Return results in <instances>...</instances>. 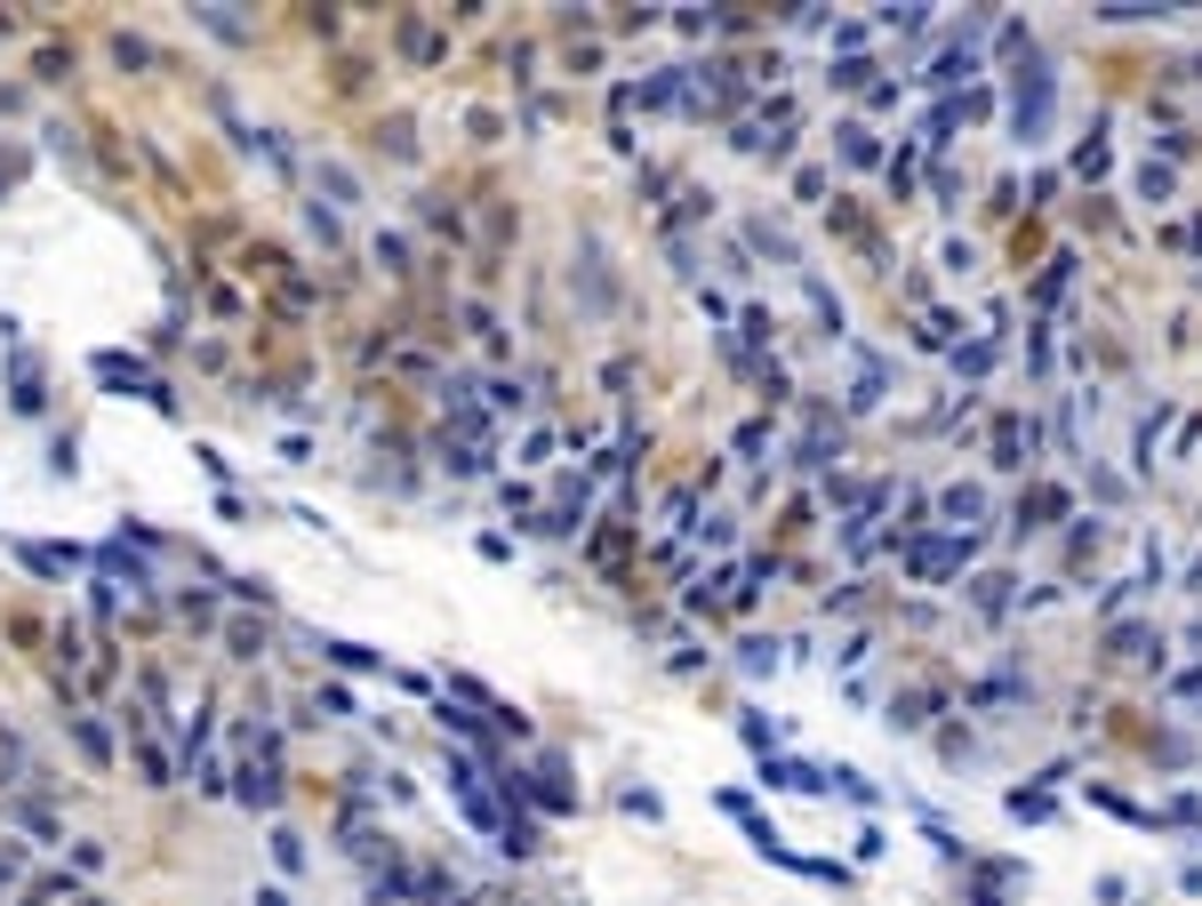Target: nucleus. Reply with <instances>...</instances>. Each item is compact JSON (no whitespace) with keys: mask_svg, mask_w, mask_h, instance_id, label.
Listing matches in <instances>:
<instances>
[{"mask_svg":"<svg viewBox=\"0 0 1202 906\" xmlns=\"http://www.w3.org/2000/svg\"><path fill=\"white\" fill-rule=\"evenodd\" d=\"M1186 0H1098V24H1154V17H1179Z\"/></svg>","mask_w":1202,"mask_h":906,"instance_id":"2eb2a0df","label":"nucleus"},{"mask_svg":"<svg viewBox=\"0 0 1202 906\" xmlns=\"http://www.w3.org/2000/svg\"><path fill=\"white\" fill-rule=\"evenodd\" d=\"M1042 465V425L1026 410H1003L994 418V474H1035Z\"/></svg>","mask_w":1202,"mask_h":906,"instance_id":"f03ea898","label":"nucleus"},{"mask_svg":"<svg viewBox=\"0 0 1202 906\" xmlns=\"http://www.w3.org/2000/svg\"><path fill=\"white\" fill-rule=\"evenodd\" d=\"M1107 650H1114V658H1130V666H1162L1171 634H1162L1154 618H1130V626H1114V634H1107Z\"/></svg>","mask_w":1202,"mask_h":906,"instance_id":"1a4fd4ad","label":"nucleus"},{"mask_svg":"<svg viewBox=\"0 0 1202 906\" xmlns=\"http://www.w3.org/2000/svg\"><path fill=\"white\" fill-rule=\"evenodd\" d=\"M962 698H970V707H1035V682H1026V675H986V682H970Z\"/></svg>","mask_w":1202,"mask_h":906,"instance_id":"f8f14e48","label":"nucleus"},{"mask_svg":"<svg viewBox=\"0 0 1202 906\" xmlns=\"http://www.w3.org/2000/svg\"><path fill=\"white\" fill-rule=\"evenodd\" d=\"M802 289H810V313H818V321H826V338H842V297H834L826 281H818V274H810V265H802Z\"/></svg>","mask_w":1202,"mask_h":906,"instance_id":"aec40b11","label":"nucleus"},{"mask_svg":"<svg viewBox=\"0 0 1202 906\" xmlns=\"http://www.w3.org/2000/svg\"><path fill=\"white\" fill-rule=\"evenodd\" d=\"M1179 418V401H1154V410L1130 418V474H1154V457H1162V425Z\"/></svg>","mask_w":1202,"mask_h":906,"instance_id":"6e6552de","label":"nucleus"},{"mask_svg":"<svg viewBox=\"0 0 1202 906\" xmlns=\"http://www.w3.org/2000/svg\"><path fill=\"white\" fill-rule=\"evenodd\" d=\"M834 153L850 161V169H874V161H882V145H874L866 121H842V128H834Z\"/></svg>","mask_w":1202,"mask_h":906,"instance_id":"f3484780","label":"nucleus"},{"mask_svg":"<svg viewBox=\"0 0 1202 906\" xmlns=\"http://www.w3.org/2000/svg\"><path fill=\"white\" fill-rule=\"evenodd\" d=\"M962 594H970L978 618H1010L1018 610V578L1010 569H978V578H962Z\"/></svg>","mask_w":1202,"mask_h":906,"instance_id":"9d476101","label":"nucleus"},{"mask_svg":"<svg viewBox=\"0 0 1202 906\" xmlns=\"http://www.w3.org/2000/svg\"><path fill=\"white\" fill-rule=\"evenodd\" d=\"M1067 514H1075V490H1067V482H1035V490L1018 497L1010 529H1018V538H1042V529H1058Z\"/></svg>","mask_w":1202,"mask_h":906,"instance_id":"39448f33","label":"nucleus"},{"mask_svg":"<svg viewBox=\"0 0 1202 906\" xmlns=\"http://www.w3.org/2000/svg\"><path fill=\"white\" fill-rule=\"evenodd\" d=\"M1075 274H1082V257H1075V249H1058V257H1050V274L1035 281V313H1050V306H1058V297H1067V289H1075Z\"/></svg>","mask_w":1202,"mask_h":906,"instance_id":"dca6fc26","label":"nucleus"},{"mask_svg":"<svg viewBox=\"0 0 1202 906\" xmlns=\"http://www.w3.org/2000/svg\"><path fill=\"white\" fill-rule=\"evenodd\" d=\"M874 24H882V32H906V41H914V32H931V9H882Z\"/></svg>","mask_w":1202,"mask_h":906,"instance_id":"cd10ccee","label":"nucleus"},{"mask_svg":"<svg viewBox=\"0 0 1202 906\" xmlns=\"http://www.w3.org/2000/svg\"><path fill=\"white\" fill-rule=\"evenodd\" d=\"M738 666H746V675H778V642H746Z\"/></svg>","mask_w":1202,"mask_h":906,"instance_id":"7c9ffc66","label":"nucleus"},{"mask_svg":"<svg viewBox=\"0 0 1202 906\" xmlns=\"http://www.w3.org/2000/svg\"><path fill=\"white\" fill-rule=\"evenodd\" d=\"M1050 128H1058V73H1050V56L1035 49V56L1010 73V145H1018V153H1042Z\"/></svg>","mask_w":1202,"mask_h":906,"instance_id":"f257e3e1","label":"nucleus"},{"mask_svg":"<svg viewBox=\"0 0 1202 906\" xmlns=\"http://www.w3.org/2000/svg\"><path fill=\"white\" fill-rule=\"evenodd\" d=\"M874 73H882L874 56H834V64H826V81H834V89H874Z\"/></svg>","mask_w":1202,"mask_h":906,"instance_id":"4be33fe9","label":"nucleus"},{"mask_svg":"<svg viewBox=\"0 0 1202 906\" xmlns=\"http://www.w3.org/2000/svg\"><path fill=\"white\" fill-rule=\"evenodd\" d=\"M882 393H890V361H882L874 346H857V378H850V393H842V410H850V418H874Z\"/></svg>","mask_w":1202,"mask_h":906,"instance_id":"0eeeda50","label":"nucleus"},{"mask_svg":"<svg viewBox=\"0 0 1202 906\" xmlns=\"http://www.w3.org/2000/svg\"><path fill=\"white\" fill-rule=\"evenodd\" d=\"M770 442H778V433H770V425H762V418H753V425H738V457H762V450H770Z\"/></svg>","mask_w":1202,"mask_h":906,"instance_id":"c756f323","label":"nucleus"},{"mask_svg":"<svg viewBox=\"0 0 1202 906\" xmlns=\"http://www.w3.org/2000/svg\"><path fill=\"white\" fill-rule=\"evenodd\" d=\"M273 858H281L289 875H297V866H305V843H297V834H273Z\"/></svg>","mask_w":1202,"mask_h":906,"instance_id":"2f4dec72","label":"nucleus"},{"mask_svg":"<svg viewBox=\"0 0 1202 906\" xmlns=\"http://www.w3.org/2000/svg\"><path fill=\"white\" fill-rule=\"evenodd\" d=\"M738 329H746L753 346H770V338H778V313H770V306H746V313H738Z\"/></svg>","mask_w":1202,"mask_h":906,"instance_id":"c85d7f7f","label":"nucleus"},{"mask_svg":"<svg viewBox=\"0 0 1202 906\" xmlns=\"http://www.w3.org/2000/svg\"><path fill=\"white\" fill-rule=\"evenodd\" d=\"M834 450H842V433H834L826 418H818V425L802 433V465H810V474H826V465H834Z\"/></svg>","mask_w":1202,"mask_h":906,"instance_id":"6ab92c4d","label":"nucleus"},{"mask_svg":"<svg viewBox=\"0 0 1202 906\" xmlns=\"http://www.w3.org/2000/svg\"><path fill=\"white\" fill-rule=\"evenodd\" d=\"M1130 193H1139L1147 209H1171V200H1179V169H1171V161H1154V153H1147V161H1139V177H1130Z\"/></svg>","mask_w":1202,"mask_h":906,"instance_id":"ddd939ff","label":"nucleus"},{"mask_svg":"<svg viewBox=\"0 0 1202 906\" xmlns=\"http://www.w3.org/2000/svg\"><path fill=\"white\" fill-rule=\"evenodd\" d=\"M1114 529H1107V514H1075V529H1067V562H1082V554H1098Z\"/></svg>","mask_w":1202,"mask_h":906,"instance_id":"a211bd4d","label":"nucleus"},{"mask_svg":"<svg viewBox=\"0 0 1202 906\" xmlns=\"http://www.w3.org/2000/svg\"><path fill=\"white\" fill-rule=\"evenodd\" d=\"M1050 361H1058V346H1050V321H1035V329H1026V378H1050Z\"/></svg>","mask_w":1202,"mask_h":906,"instance_id":"5701e85b","label":"nucleus"},{"mask_svg":"<svg viewBox=\"0 0 1202 906\" xmlns=\"http://www.w3.org/2000/svg\"><path fill=\"white\" fill-rule=\"evenodd\" d=\"M1107 169H1114V153H1107V137H1082V153H1075V177H1082V185H1098V177H1107Z\"/></svg>","mask_w":1202,"mask_h":906,"instance_id":"b1692460","label":"nucleus"},{"mask_svg":"<svg viewBox=\"0 0 1202 906\" xmlns=\"http://www.w3.org/2000/svg\"><path fill=\"white\" fill-rule=\"evenodd\" d=\"M946 361H954V378H962V393H978V378H986L994 361H1003V338H986V329H978V338H970V346H954Z\"/></svg>","mask_w":1202,"mask_h":906,"instance_id":"9b49d317","label":"nucleus"},{"mask_svg":"<svg viewBox=\"0 0 1202 906\" xmlns=\"http://www.w3.org/2000/svg\"><path fill=\"white\" fill-rule=\"evenodd\" d=\"M826 779H834V786H842L850 802H866V811H874V802H882V786L866 779V770H850V762H834V770H826Z\"/></svg>","mask_w":1202,"mask_h":906,"instance_id":"393cba45","label":"nucleus"},{"mask_svg":"<svg viewBox=\"0 0 1202 906\" xmlns=\"http://www.w3.org/2000/svg\"><path fill=\"white\" fill-rule=\"evenodd\" d=\"M986 514H994V497H986L978 482L938 490V522H946V538H986Z\"/></svg>","mask_w":1202,"mask_h":906,"instance_id":"423d86ee","label":"nucleus"},{"mask_svg":"<svg viewBox=\"0 0 1202 906\" xmlns=\"http://www.w3.org/2000/svg\"><path fill=\"white\" fill-rule=\"evenodd\" d=\"M978 32H986V9L978 17H962V32L931 56V73H922V89H962V81H978Z\"/></svg>","mask_w":1202,"mask_h":906,"instance_id":"7ed1b4c3","label":"nucleus"},{"mask_svg":"<svg viewBox=\"0 0 1202 906\" xmlns=\"http://www.w3.org/2000/svg\"><path fill=\"white\" fill-rule=\"evenodd\" d=\"M1010 819H1035V826H1042V819H1058V802H1050L1042 786H1010Z\"/></svg>","mask_w":1202,"mask_h":906,"instance_id":"a878e982","label":"nucleus"},{"mask_svg":"<svg viewBox=\"0 0 1202 906\" xmlns=\"http://www.w3.org/2000/svg\"><path fill=\"white\" fill-rule=\"evenodd\" d=\"M994 49L1026 64V56H1035V24H1018V17H1010V24H994Z\"/></svg>","mask_w":1202,"mask_h":906,"instance_id":"bb28decb","label":"nucleus"},{"mask_svg":"<svg viewBox=\"0 0 1202 906\" xmlns=\"http://www.w3.org/2000/svg\"><path fill=\"white\" fill-rule=\"evenodd\" d=\"M762 786H785V794H818L826 786V770H810L794 754H762Z\"/></svg>","mask_w":1202,"mask_h":906,"instance_id":"4468645a","label":"nucleus"},{"mask_svg":"<svg viewBox=\"0 0 1202 906\" xmlns=\"http://www.w3.org/2000/svg\"><path fill=\"white\" fill-rule=\"evenodd\" d=\"M931 707H938L931 690H906V698H890V730H922V722H931Z\"/></svg>","mask_w":1202,"mask_h":906,"instance_id":"412c9836","label":"nucleus"},{"mask_svg":"<svg viewBox=\"0 0 1202 906\" xmlns=\"http://www.w3.org/2000/svg\"><path fill=\"white\" fill-rule=\"evenodd\" d=\"M1179 73H1186V81H1202V56H1186V64H1179Z\"/></svg>","mask_w":1202,"mask_h":906,"instance_id":"473e14b6","label":"nucleus"},{"mask_svg":"<svg viewBox=\"0 0 1202 906\" xmlns=\"http://www.w3.org/2000/svg\"><path fill=\"white\" fill-rule=\"evenodd\" d=\"M986 538H906V578H962Z\"/></svg>","mask_w":1202,"mask_h":906,"instance_id":"20e7f679","label":"nucleus"},{"mask_svg":"<svg viewBox=\"0 0 1202 906\" xmlns=\"http://www.w3.org/2000/svg\"><path fill=\"white\" fill-rule=\"evenodd\" d=\"M1186 594H1202V562H1194V569H1186Z\"/></svg>","mask_w":1202,"mask_h":906,"instance_id":"72a5a7b5","label":"nucleus"}]
</instances>
